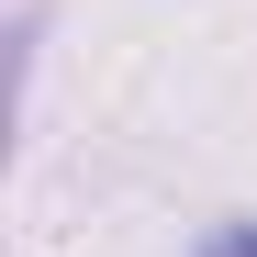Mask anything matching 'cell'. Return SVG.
<instances>
[{
    "label": "cell",
    "mask_w": 257,
    "mask_h": 257,
    "mask_svg": "<svg viewBox=\"0 0 257 257\" xmlns=\"http://www.w3.org/2000/svg\"><path fill=\"white\" fill-rule=\"evenodd\" d=\"M201 257H257V224H224V235H212Z\"/></svg>",
    "instance_id": "obj_1"
}]
</instances>
